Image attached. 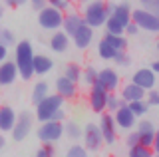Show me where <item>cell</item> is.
<instances>
[{
    "label": "cell",
    "mask_w": 159,
    "mask_h": 157,
    "mask_svg": "<svg viewBox=\"0 0 159 157\" xmlns=\"http://www.w3.org/2000/svg\"><path fill=\"white\" fill-rule=\"evenodd\" d=\"M127 105H129V110H131L137 117H141V119H143V115H145L147 111H149V104H147L145 100H141V101H133V104H127Z\"/></svg>",
    "instance_id": "d6a6232c"
},
{
    "label": "cell",
    "mask_w": 159,
    "mask_h": 157,
    "mask_svg": "<svg viewBox=\"0 0 159 157\" xmlns=\"http://www.w3.org/2000/svg\"><path fill=\"white\" fill-rule=\"evenodd\" d=\"M155 46H157V52H159V40H157V44H155Z\"/></svg>",
    "instance_id": "816d5d0a"
},
{
    "label": "cell",
    "mask_w": 159,
    "mask_h": 157,
    "mask_svg": "<svg viewBox=\"0 0 159 157\" xmlns=\"http://www.w3.org/2000/svg\"><path fill=\"white\" fill-rule=\"evenodd\" d=\"M34 157H50V155L46 153V149H44V147H40V149L36 151V155H34Z\"/></svg>",
    "instance_id": "bcb514c9"
},
{
    "label": "cell",
    "mask_w": 159,
    "mask_h": 157,
    "mask_svg": "<svg viewBox=\"0 0 159 157\" xmlns=\"http://www.w3.org/2000/svg\"><path fill=\"white\" fill-rule=\"evenodd\" d=\"M16 78H20V70L16 66V62H4L0 66V86H12L16 82Z\"/></svg>",
    "instance_id": "ac0fdd59"
},
{
    "label": "cell",
    "mask_w": 159,
    "mask_h": 157,
    "mask_svg": "<svg viewBox=\"0 0 159 157\" xmlns=\"http://www.w3.org/2000/svg\"><path fill=\"white\" fill-rule=\"evenodd\" d=\"M64 129H66V137L72 141H78L80 137H84V129L80 127L78 121H72V119L64 121Z\"/></svg>",
    "instance_id": "484cf974"
},
{
    "label": "cell",
    "mask_w": 159,
    "mask_h": 157,
    "mask_svg": "<svg viewBox=\"0 0 159 157\" xmlns=\"http://www.w3.org/2000/svg\"><path fill=\"white\" fill-rule=\"evenodd\" d=\"M98 78H99V70H96L93 66L84 68V80H82V82H86V84H88L89 87L98 84Z\"/></svg>",
    "instance_id": "f546056e"
},
{
    "label": "cell",
    "mask_w": 159,
    "mask_h": 157,
    "mask_svg": "<svg viewBox=\"0 0 159 157\" xmlns=\"http://www.w3.org/2000/svg\"><path fill=\"white\" fill-rule=\"evenodd\" d=\"M106 30H107V34H116V36H125V26H123V24H119L116 18H109V20H107Z\"/></svg>",
    "instance_id": "1f68e13d"
},
{
    "label": "cell",
    "mask_w": 159,
    "mask_h": 157,
    "mask_svg": "<svg viewBox=\"0 0 159 157\" xmlns=\"http://www.w3.org/2000/svg\"><path fill=\"white\" fill-rule=\"evenodd\" d=\"M86 24V20H84V16L82 14H78V12H68L66 14V18H64V32L68 34L70 38L76 34L80 28Z\"/></svg>",
    "instance_id": "7402d4cb"
},
{
    "label": "cell",
    "mask_w": 159,
    "mask_h": 157,
    "mask_svg": "<svg viewBox=\"0 0 159 157\" xmlns=\"http://www.w3.org/2000/svg\"><path fill=\"white\" fill-rule=\"evenodd\" d=\"M30 4L36 12H42L44 8H48V0H30Z\"/></svg>",
    "instance_id": "ab89813d"
},
{
    "label": "cell",
    "mask_w": 159,
    "mask_h": 157,
    "mask_svg": "<svg viewBox=\"0 0 159 157\" xmlns=\"http://www.w3.org/2000/svg\"><path fill=\"white\" fill-rule=\"evenodd\" d=\"M127 157H155V151L153 147H145V145H135L127 149Z\"/></svg>",
    "instance_id": "f1b7e54d"
},
{
    "label": "cell",
    "mask_w": 159,
    "mask_h": 157,
    "mask_svg": "<svg viewBox=\"0 0 159 157\" xmlns=\"http://www.w3.org/2000/svg\"><path fill=\"white\" fill-rule=\"evenodd\" d=\"M44 149H46V153L50 155V157H54V153H56V151H54V145L52 143H46V145H42Z\"/></svg>",
    "instance_id": "f6af8a7d"
},
{
    "label": "cell",
    "mask_w": 159,
    "mask_h": 157,
    "mask_svg": "<svg viewBox=\"0 0 159 157\" xmlns=\"http://www.w3.org/2000/svg\"><path fill=\"white\" fill-rule=\"evenodd\" d=\"M48 96H50V84H48V82H44V80H40V82L34 84L32 94H30V100H32L34 105H38L40 101H44Z\"/></svg>",
    "instance_id": "603a6c76"
},
{
    "label": "cell",
    "mask_w": 159,
    "mask_h": 157,
    "mask_svg": "<svg viewBox=\"0 0 159 157\" xmlns=\"http://www.w3.org/2000/svg\"><path fill=\"white\" fill-rule=\"evenodd\" d=\"M125 105V100H123L119 94H109V100H107V111L109 114H116L119 107Z\"/></svg>",
    "instance_id": "4dcf8cb0"
},
{
    "label": "cell",
    "mask_w": 159,
    "mask_h": 157,
    "mask_svg": "<svg viewBox=\"0 0 159 157\" xmlns=\"http://www.w3.org/2000/svg\"><path fill=\"white\" fill-rule=\"evenodd\" d=\"M34 117L30 111H22V114H18V121H16V127L12 129V139L20 143V141H24L26 137L30 135V131H32V123H34Z\"/></svg>",
    "instance_id": "30bf717a"
},
{
    "label": "cell",
    "mask_w": 159,
    "mask_h": 157,
    "mask_svg": "<svg viewBox=\"0 0 159 157\" xmlns=\"http://www.w3.org/2000/svg\"><path fill=\"white\" fill-rule=\"evenodd\" d=\"M78 2H82V4H89L92 0H78Z\"/></svg>",
    "instance_id": "f907efd6"
},
{
    "label": "cell",
    "mask_w": 159,
    "mask_h": 157,
    "mask_svg": "<svg viewBox=\"0 0 159 157\" xmlns=\"http://www.w3.org/2000/svg\"><path fill=\"white\" fill-rule=\"evenodd\" d=\"M103 40H106L107 44H111L117 52H127V38L125 36H116V34H107L106 32Z\"/></svg>",
    "instance_id": "4316f807"
},
{
    "label": "cell",
    "mask_w": 159,
    "mask_h": 157,
    "mask_svg": "<svg viewBox=\"0 0 159 157\" xmlns=\"http://www.w3.org/2000/svg\"><path fill=\"white\" fill-rule=\"evenodd\" d=\"M137 2H139V8H143V10H149V12H151L157 0H137Z\"/></svg>",
    "instance_id": "b9f144b4"
},
{
    "label": "cell",
    "mask_w": 159,
    "mask_h": 157,
    "mask_svg": "<svg viewBox=\"0 0 159 157\" xmlns=\"http://www.w3.org/2000/svg\"><path fill=\"white\" fill-rule=\"evenodd\" d=\"M135 129L139 133V141H141V145H145V147H153V145H155L157 129H155V125H153L149 119H141L137 123Z\"/></svg>",
    "instance_id": "5bb4252c"
},
{
    "label": "cell",
    "mask_w": 159,
    "mask_h": 157,
    "mask_svg": "<svg viewBox=\"0 0 159 157\" xmlns=\"http://www.w3.org/2000/svg\"><path fill=\"white\" fill-rule=\"evenodd\" d=\"M64 97L60 94H50L44 101H40V104L36 105V119L40 121V123H46V121H52L54 115L58 114L60 110H64Z\"/></svg>",
    "instance_id": "3957f363"
},
{
    "label": "cell",
    "mask_w": 159,
    "mask_h": 157,
    "mask_svg": "<svg viewBox=\"0 0 159 157\" xmlns=\"http://www.w3.org/2000/svg\"><path fill=\"white\" fill-rule=\"evenodd\" d=\"M70 42H72V38H70L64 30H58V32H54L52 36H50V42L48 44H50V50H52V52L64 54V52H68Z\"/></svg>",
    "instance_id": "ffe728a7"
},
{
    "label": "cell",
    "mask_w": 159,
    "mask_h": 157,
    "mask_svg": "<svg viewBox=\"0 0 159 157\" xmlns=\"http://www.w3.org/2000/svg\"><path fill=\"white\" fill-rule=\"evenodd\" d=\"M4 147H6V139H4V137H0V149H4Z\"/></svg>",
    "instance_id": "681fc988"
},
{
    "label": "cell",
    "mask_w": 159,
    "mask_h": 157,
    "mask_svg": "<svg viewBox=\"0 0 159 157\" xmlns=\"http://www.w3.org/2000/svg\"><path fill=\"white\" fill-rule=\"evenodd\" d=\"M30 2V0H4V6L8 8H16V6H22V4Z\"/></svg>",
    "instance_id": "7bdbcfd3"
},
{
    "label": "cell",
    "mask_w": 159,
    "mask_h": 157,
    "mask_svg": "<svg viewBox=\"0 0 159 157\" xmlns=\"http://www.w3.org/2000/svg\"><path fill=\"white\" fill-rule=\"evenodd\" d=\"M131 82L137 84L139 87H143L145 92H151V90H155V86H157V74L153 72L151 68H139V70L133 72Z\"/></svg>",
    "instance_id": "7c38bea8"
},
{
    "label": "cell",
    "mask_w": 159,
    "mask_h": 157,
    "mask_svg": "<svg viewBox=\"0 0 159 157\" xmlns=\"http://www.w3.org/2000/svg\"><path fill=\"white\" fill-rule=\"evenodd\" d=\"M117 54H119V52L111 46V44H107L103 38L99 40V44H98V56L102 58V60H111V62H113V60L117 58Z\"/></svg>",
    "instance_id": "d4e9b609"
},
{
    "label": "cell",
    "mask_w": 159,
    "mask_h": 157,
    "mask_svg": "<svg viewBox=\"0 0 159 157\" xmlns=\"http://www.w3.org/2000/svg\"><path fill=\"white\" fill-rule=\"evenodd\" d=\"M133 22L137 24L141 30L151 32V34H159V16L143 8H135L133 10Z\"/></svg>",
    "instance_id": "8992f818"
},
{
    "label": "cell",
    "mask_w": 159,
    "mask_h": 157,
    "mask_svg": "<svg viewBox=\"0 0 159 157\" xmlns=\"http://www.w3.org/2000/svg\"><path fill=\"white\" fill-rule=\"evenodd\" d=\"M0 62H8V46L0 44Z\"/></svg>",
    "instance_id": "ee69618b"
},
{
    "label": "cell",
    "mask_w": 159,
    "mask_h": 157,
    "mask_svg": "<svg viewBox=\"0 0 159 157\" xmlns=\"http://www.w3.org/2000/svg\"><path fill=\"white\" fill-rule=\"evenodd\" d=\"M111 18H116V20L119 24H123V26H127L129 22H133V8L129 6L127 0H123V2H116Z\"/></svg>",
    "instance_id": "44dd1931"
},
{
    "label": "cell",
    "mask_w": 159,
    "mask_h": 157,
    "mask_svg": "<svg viewBox=\"0 0 159 157\" xmlns=\"http://www.w3.org/2000/svg\"><path fill=\"white\" fill-rule=\"evenodd\" d=\"M155 157H159V155H157V153H155Z\"/></svg>",
    "instance_id": "f5cc1de1"
},
{
    "label": "cell",
    "mask_w": 159,
    "mask_h": 157,
    "mask_svg": "<svg viewBox=\"0 0 159 157\" xmlns=\"http://www.w3.org/2000/svg\"><path fill=\"white\" fill-rule=\"evenodd\" d=\"M66 157H88V149L86 145H80V143H74L68 147L66 151Z\"/></svg>",
    "instance_id": "e575fe53"
},
{
    "label": "cell",
    "mask_w": 159,
    "mask_h": 157,
    "mask_svg": "<svg viewBox=\"0 0 159 157\" xmlns=\"http://www.w3.org/2000/svg\"><path fill=\"white\" fill-rule=\"evenodd\" d=\"M103 143L106 141H103V133L99 129V123H93V121L86 123V127H84V145H86V149L88 151H99V147Z\"/></svg>",
    "instance_id": "ba28073f"
},
{
    "label": "cell",
    "mask_w": 159,
    "mask_h": 157,
    "mask_svg": "<svg viewBox=\"0 0 159 157\" xmlns=\"http://www.w3.org/2000/svg\"><path fill=\"white\" fill-rule=\"evenodd\" d=\"M72 42H74V46H76L78 50H86V48L92 46V42H93V28L88 26V24H84V26L72 36Z\"/></svg>",
    "instance_id": "e0dca14e"
},
{
    "label": "cell",
    "mask_w": 159,
    "mask_h": 157,
    "mask_svg": "<svg viewBox=\"0 0 159 157\" xmlns=\"http://www.w3.org/2000/svg\"><path fill=\"white\" fill-rule=\"evenodd\" d=\"M84 20H86L88 26L92 28H99V26H106L109 16V10H107V2L106 0H92L89 4L84 6V12H82Z\"/></svg>",
    "instance_id": "7a4b0ae2"
},
{
    "label": "cell",
    "mask_w": 159,
    "mask_h": 157,
    "mask_svg": "<svg viewBox=\"0 0 159 157\" xmlns=\"http://www.w3.org/2000/svg\"><path fill=\"white\" fill-rule=\"evenodd\" d=\"M0 44H4V46H14L16 44V36H14V32L10 30V28H2L0 30Z\"/></svg>",
    "instance_id": "836d02e7"
},
{
    "label": "cell",
    "mask_w": 159,
    "mask_h": 157,
    "mask_svg": "<svg viewBox=\"0 0 159 157\" xmlns=\"http://www.w3.org/2000/svg\"><path fill=\"white\" fill-rule=\"evenodd\" d=\"M107 100H109V92H106L99 86H92L88 94V105L93 114H106L107 111Z\"/></svg>",
    "instance_id": "52a82bcc"
},
{
    "label": "cell",
    "mask_w": 159,
    "mask_h": 157,
    "mask_svg": "<svg viewBox=\"0 0 159 157\" xmlns=\"http://www.w3.org/2000/svg\"><path fill=\"white\" fill-rule=\"evenodd\" d=\"M113 117H116V123H117V127L119 129H123V131H133L137 127V123H139V117L133 114L131 110H129V105L125 104L123 107H119V110L113 114Z\"/></svg>",
    "instance_id": "4fadbf2b"
},
{
    "label": "cell",
    "mask_w": 159,
    "mask_h": 157,
    "mask_svg": "<svg viewBox=\"0 0 159 157\" xmlns=\"http://www.w3.org/2000/svg\"><path fill=\"white\" fill-rule=\"evenodd\" d=\"M153 151L159 155V129H157V135H155V145H153Z\"/></svg>",
    "instance_id": "7dc6e473"
},
{
    "label": "cell",
    "mask_w": 159,
    "mask_h": 157,
    "mask_svg": "<svg viewBox=\"0 0 159 157\" xmlns=\"http://www.w3.org/2000/svg\"><path fill=\"white\" fill-rule=\"evenodd\" d=\"M99 129H102L103 141L107 145H113L117 141V123H116L113 114H109V111L102 114V117H99Z\"/></svg>",
    "instance_id": "8fae6325"
},
{
    "label": "cell",
    "mask_w": 159,
    "mask_h": 157,
    "mask_svg": "<svg viewBox=\"0 0 159 157\" xmlns=\"http://www.w3.org/2000/svg\"><path fill=\"white\" fill-rule=\"evenodd\" d=\"M96 86L103 87L109 94H116L117 90H121V76L113 68H103V70H99V78Z\"/></svg>",
    "instance_id": "9c48e42d"
},
{
    "label": "cell",
    "mask_w": 159,
    "mask_h": 157,
    "mask_svg": "<svg viewBox=\"0 0 159 157\" xmlns=\"http://www.w3.org/2000/svg\"><path fill=\"white\" fill-rule=\"evenodd\" d=\"M36 135L40 139V143L46 145V143H56V141L62 139V135H66V129H64L62 121H46L36 129Z\"/></svg>",
    "instance_id": "5b68a950"
},
{
    "label": "cell",
    "mask_w": 159,
    "mask_h": 157,
    "mask_svg": "<svg viewBox=\"0 0 159 157\" xmlns=\"http://www.w3.org/2000/svg\"><path fill=\"white\" fill-rule=\"evenodd\" d=\"M34 58H36V54H34V46L28 40H22V42L16 44L14 62H16V66L20 70V78H22L24 82L32 80V76H36V72H34Z\"/></svg>",
    "instance_id": "6da1fadb"
},
{
    "label": "cell",
    "mask_w": 159,
    "mask_h": 157,
    "mask_svg": "<svg viewBox=\"0 0 159 157\" xmlns=\"http://www.w3.org/2000/svg\"><path fill=\"white\" fill-rule=\"evenodd\" d=\"M56 94H60L64 100H74V97L78 96V84L62 74L56 80Z\"/></svg>",
    "instance_id": "2e32d148"
},
{
    "label": "cell",
    "mask_w": 159,
    "mask_h": 157,
    "mask_svg": "<svg viewBox=\"0 0 159 157\" xmlns=\"http://www.w3.org/2000/svg\"><path fill=\"white\" fill-rule=\"evenodd\" d=\"M54 68V60L48 56H44V54H36V58H34V72H36V76H46L48 72H52Z\"/></svg>",
    "instance_id": "cb8c5ba5"
},
{
    "label": "cell",
    "mask_w": 159,
    "mask_h": 157,
    "mask_svg": "<svg viewBox=\"0 0 159 157\" xmlns=\"http://www.w3.org/2000/svg\"><path fill=\"white\" fill-rule=\"evenodd\" d=\"M119 96L125 100V104H133V101H141L147 97V92L143 90V87H139L137 84H133V82H127V84L121 86V90H119Z\"/></svg>",
    "instance_id": "9a60e30c"
},
{
    "label": "cell",
    "mask_w": 159,
    "mask_h": 157,
    "mask_svg": "<svg viewBox=\"0 0 159 157\" xmlns=\"http://www.w3.org/2000/svg\"><path fill=\"white\" fill-rule=\"evenodd\" d=\"M48 6L58 8V10H62V12L70 10V2H68V0H48Z\"/></svg>",
    "instance_id": "f35d334b"
},
{
    "label": "cell",
    "mask_w": 159,
    "mask_h": 157,
    "mask_svg": "<svg viewBox=\"0 0 159 157\" xmlns=\"http://www.w3.org/2000/svg\"><path fill=\"white\" fill-rule=\"evenodd\" d=\"M68 2H72V0H68Z\"/></svg>",
    "instance_id": "db71d44e"
},
{
    "label": "cell",
    "mask_w": 159,
    "mask_h": 157,
    "mask_svg": "<svg viewBox=\"0 0 159 157\" xmlns=\"http://www.w3.org/2000/svg\"><path fill=\"white\" fill-rule=\"evenodd\" d=\"M16 121H18V115L12 107L10 105L0 107V129H2L4 133H12V129L16 127Z\"/></svg>",
    "instance_id": "d6986e66"
},
{
    "label": "cell",
    "mask_w": 159,
    "mask_h": 157,
    "mask_svg": "<svg viewBox=\"0 0 159 157\" xmlns=\"http://www.w3.org/2000/svg\"><path fill=\"white\" fill-rule=\"evenodd\" d=\"M113 62H116L117 66H121V68H127V66H131V56H129L127 52H119Z\"/></svg>",
    "instance_id": "8d00e7d4"
},
{
    "label": "cell",
    "mask_w": 159,
    "mask_h": 157,
    "mask_svg": "<svg viewBox=\"0 0 159 157\" xmlns=\"http://www.w3.org/2000/svg\"><path fill=\"white\" fill-rule=\"evenodd\" d=\"M64 76L70 78L72 82H76V84H78L80 80H84V70L78 66V64H74V62H72V64H68V66L64 68Z\"/></svg>",
    "instance_id": "83f0119b"
},
{
    "label": "cell",
    "mask_w": 159,
    "mask_h": 157,
    "mask_svg": "<svg viewBox=\"0 0 159 157\" xmlns=\"http://www.w3.org/2000/svg\"><path fill=\"white\" fill-rule=\"evenodd\" d=\"M64 12L58 10V8H44L42 12H38V24L42 30H48V32H58L60 28H64Z\"/></svg>",
    "instance_id": "277c9868"
},
{
    "label": "cell",
    "mask_w": 159,
    "mask_h": 157,
    "mask_svg": "<svg viewBox=\"0 0 159 157\" xmlns=\"http://www.w3.org/2000/svg\"><path fill=\"white\" fill-rule=\"evenodd\" d=\"M139 143H141V141H139L137 129L127 131V135H125V145H127V149H129V147H135V145H139Z\"/></svg>",
    "instance_id": "d590c367"
},
{
    "label": "cell",
    "mask_w": 159,
    "mask_h": 157,
    "mask_svg": "<svg viewBox=\"0 0 159 157\" xmlns=\"http://www.w3.org/2000/svg\"><path fill=\"white\" fill-rule=\"evenodd\" d=\"M145 101L149 104V107H159V90H151V92H147Z\"/></svg>",
    "instance_id": "74e56055"
},
{
    "label": "cell",
    "mask_w": 159,
    "mask_h": 157,
    "mask_svg": "<svg viewBox=\"0 0 159 157\" xmlns=\"http://www.w3.org/2000/svg\"><path fill=\"white\" fill-rule=\"evenodd\" d=\"M151 70L159 76V60H157V62H151Z\"/></svg>",
    "instance_id": "c3c4849f"
},
{
    "label": "cell",
    "mask_w": 159,
    "mask_h": 157,
    "mask_svg": "<svg viewBox=\"0 0 159 157\" xmlns=\"http://www.w3.org/2000/svg\"><path fill=\"white\" fill-rule=\"evenodd\" d=\"M139 30H141V28H139L135 22H129L127 26H125V34H127V36H137Z\"/></svg>",
    "instance_id": "60d3db41"
}]
</instances>
